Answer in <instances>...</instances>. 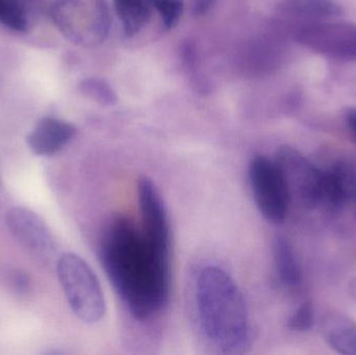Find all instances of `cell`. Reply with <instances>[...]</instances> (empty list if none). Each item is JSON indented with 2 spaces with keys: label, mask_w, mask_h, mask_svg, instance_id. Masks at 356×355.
<instances>
[{
  "label": "cell",
  "mask_w": 356,
  "mask_h": 355,
  "mask_svg": "<svg viewBox=\"0 0 356 355\" xmlns=\"http://www.w3.org/2000/svg\"><path fill=\"white\" fill-rule=\"evenodd\" d=\"M99 258L136 320H150L164 311L170 298V263L152 252L133 221L117 216L108 223L100 239Z\"/></svg>",
  "instance_id": "1"
},
{
  "label": "cell",
  "mask_w": 356,
  "mask_h": 355,
  "mask_svg": "<svg viewBox=\"0 0 356 355\" xmlns=\"http://www.w3.org/2000/svg\"><path fill=\"white\" fill-rule=\"evenodd\" d=\"M276 13L284 20L305 24L343 16L344 8L334 0H280Z\"/></svg>",
  "instance_id": "11"
},
{
  "label": "cell",
  "mask_w": 356,
  "mask_h": 355,
  "mask_svg": "<svg viewBox=\"0 0 356 355\" xmlns=\"http://www.w3.org/2000/svg\"><path fill=\"white\" fill-rule=\"evenodd\" d=\"M58 276L73 314L88 324L99 322L106 302L97 275L81 256L65 254L58 258Z\"/></svg>",
  "instance_id": "4"
},
{
  "label": "cell",
  "mask_w": 356,
  "mask_h": 355,
  "mask_svg": "<svg viewBox=\"0 0 356 355\" xmlns=\"http://www.w3.org/2000/svg\"><path fill=\"white\" fill-rule=\"evenodd\" d=\"M8 279L10 287L17 293L25 294L31 288V279L24 271H10Z\"/></svg>",
  "instance_id": "20"
},
{
  "label": "cell",
  "mask_w": 356,
  "mask_h": 355,
  "mask_svg": "<svg viewBox=\"0 0 356 355\" xmlns=\"http://www.w3.org/2000/svg\"><path fill=\"white\" fill-rule=\"evenodd\" d=\"M295 39L307 49L338 60H356V24L350 22H320L300 24Z\"/></svg>",
  "instance_id": "7"
},
{
  "label": "cell",
  "mask_w": 356,
  "mask_h": 355,
  "mask_svg": "<svg viewBox=\"0 0 356 355\" xmlns=\"http://www.w3.org/2000/svg\"><path fill=\"white\" fill-rule=\"evenodd\" d=\"M113 2L127 37L138 35L152 19V6L147 0H113Z\"/></svg>",
  "instance_id": "15"
},
{
  "label": "cell",
  "mask_w": 356,
  "mask_h": 355,
  "mask_svg": "<svg viewBox=\"0 0 356 355\" xmlns=\"http://www.w3.org/2000/svg\"><path fill=\"white\" fill-rule=\"evenodd\" d=\"M154 8L160 14L165 28L172 29L177 26L184 13V2L182 0H162Z\"/></svg>",
  "instance_id": "18"
},
{
  "label": "cell",
  "mask_w": 356,
  "mask_h": 355,
  "mask_svg": "<svg viewBox=\"0 0 356 355\" xmlns=\"http://www.w3.org/2000/svg\"><path fill=\"white\" fill-rule=\"evenodd\" d=\"M315 322L314 308L311 302L301 304L289 319V329L298 333H305L311 331Z\"/></svg>",
  "instance_id": "19"
},
{
  "label": "cell",
  "mask_w": 356,
  "mask_h": 355,
  "mask_svg": "<svg viewBox=\"0 0 356 355\" xmlns=\"http://www.w3.org/2000/svg\"><path fill=\"white\" fill-rule=\"evenodd\" d=\"M74 125L54 117H43L27 135L29 149L37 156H48L56 154L74 138Z\"/></svg>",
  "instance_id": "10"
},
{
  "label": "cell",
  "mask_w": 356,
  "mask_h": 355,
  "mask_svg": "<svg viewBox=\"0 0 356 355\" xmlns=\"http://www.w3.org/2000/svg\"><path fill=\"white\" fill-rule=\"evenodd\" d=\"M6 223L13 237L29 254L44 263L51 260L56 252V241L39 215L23 206H14L6 213Z\"/></svg>",
  "instance_id": "9"
},
{
  "label": "cell",
  "mask_w": 356,
  "mask_h": 355,
  "mask_svg": "<svg viewBox=\"0 0 356 355\" xmlns=\"http://www.w3.org/2000/svg\"><path fill=\"white\" fill-rule=\"evenodd\" d=\"M249 181L253 198L264 218L274 224L286 219L291 197L275 160L257 156L249 164Z\"/></svg>",
  "instance_id": "5"
},
{
  "label": "cell",
  "mask_w": 356,
  "mask_h": 355,
  "mask_svg": "<svg viewBox=\"0 0 356 355\" xmlns=\"http://www.w3.org/2000/svg\"><path fill=\"white\" fill-rule=\"evenodd\" d=\"M81 95L93 100L102 106H113L118 102V96L111 83L102 77L92 76L83 79L79 83Z\"/></svg>",
  "instance_id": "17"
},
{
  "label": "cell",
  "mask_w": 356,
  "mask_h": 355,
  "mask_svg": "<svg viewBox=\"0 0 356 355\" xmlns=\"http://www.w3.org/2000/svg\"><path fill=\"white\" fill-rule=\"evenodd\" d=\"M276 164L284 176L290 193L307 208L321 206L323 173L292 146L284 145L277 150Z\"/></svg>",
  "instance_id": "6"
},
{
  "label": "cell",
  "mask_w": 356,
  "mask_h": 355,
  "mask_svg": "<svg viewBox=\"0 0 356 355\" xmlns=\"http://www.w3.org/2000/svg\"><path fill=\"white\" fill-rule=\"evenodd\" d=\"M199 320L207 340L224 354H242L251 345V325L244 296L229 273L204 267L196 281Z\"/></svg>",
  "instance_id": "2"
},
{
  "label": "cell",
  "mask_w": 356,
  "mask_h": 355,
  "mask_svg": "<svg viewBox=\"0 0 356 355\" xmlns=\"http://www.w3.org/2000/svg\"><path fill=\"white\" fill-rule=\"evenodd\" d=\"M0 24L17 33L29 27V6L20 0H0Z\"/></svg>",
  "instance_id": "16"
},
{
  "label": "cell",
  "mask_w": 356,
  "mask_h": 355,
  "mask_svg": "<svg viewBox=\"0 0 356 355\" xmlns=\"http://www.w3.org/2000/svg\"><path fill=\"white\" fill-rule=\"evenodd\" d=\"M355 201L356 202V197H355Z\"/></svg>",
  "instance_id": "26"
},
{
  "label": "cell",
  "mask_w": 356,
  "mask_h": 355,
  "mask_svg": "<svg viewBox=\"0 0 356 355\" xmlns=\"http://www.w3.org/2000/svg\"><path fill=\"white\" fill-rule=\"evenodd\" d=\"M141 231L146 243L161 260L170 263L171 231L166 206L154 181L143 176L138 183Z\"/></svg>",
  "instance_id": "8"
},
{
  "label": "cell",
  "mask_w": 356,
  "mask_h": 355,
  "mask_svg": "<svg viewBox=\"0 0 356 355\" xmlns=\"http://www.w3.org/2000/svg\"><path fill=\"white\" fill-rule=\"evenodd\" d=\"M272 252L274 266L280 281L286 287L295 288L300 285L302 273L290 241L284 236H276Z\"/></svg>",
  "instance_id": "14"
},
{
  "label": "cell",
  "mask_w": 356,
  "mask_h": 355,
  "mask_svg": "<svg viewBox=\"0 0 356 355\" xmlns=\"http://www.w3.org/2000/svg\"><path fill=\"white\" fill-rule=\"evenodd\" d=\"M51 17L65 39L83 48L102 45L112 24L106 0H56Z\"/></svg>",
  "instance_id": "3"
},
{
  "label": "cell",
  "mask_w": 356,
  "mask_h": 355,
  "mask_svg": "<svg viewBox=\"0 0 356 355\" xmlns=\"http://www.w3.org/2000/svg\"><path fill=\"white\" fill-rule=\"evenodd\" d=\"M320 329L326 343L340 354L356 355V322L348 315L330 311L322 316Z\"/></svg>",
  "instance_id": "13"
},
{
  "label": "cell",
  "mask_w": 356,
  "mask_h": 355,
  "mask_svg": "<svg viewBox=\"0 0 356 355\" xmlns=\"http://www.w3.org/2000/svg\"><path fill=\"white\" fill-rule=\"evenodd\" d=\"M355 197L356 174L349 165L340 163L323 173L321 206L337 210Z\"/></svg>",
  "instance_id": "12"
},
{
  "label": "cell",
  "mask_w": 356,
  "mask_h": 355,
  "mask_svg": "<svg viewBox=\"0 0 356 355\" xmlns=\"http://www.w3.org/2000/svg\"><path fill=\"white\" fill-rule=\"evenodd\" d=\"M148 2H149L150 4H152V8H154V6H156V4L159 3V2L162 1V0H147Z\"/></svg>",
  "instance_id": "25"
},
{
  "label": "cell",
  "mask_w": 356,
  "mask_h": 355,
  "mask_svg": "<svg viewBox=\"0 0 356 355\" xmlns=\"http://www.w3.org/2000/svg\"><path fill=\"white\" fill-rule=\"evenodd\" d=\"M217 0H191V13L193 16L203 17L213 10Z\"/></svg>",
  "instance_id": "21"
},
{
  "label": "cell",
  "mask_w": 356,
  "mask_h": 355,
  "mask_svg": "<svg viewBox=\"0 0 356 355\" xmlns=\"http://www.w3.org/2000/svg\"><path fill=\"white\" fill-rule=\"evenodd\" d=\"M345 120L351 131L356 135V110L355 108H347L345 112Z\"/></svg>",
  "instance_id": "22"
},
{
  "label": "cell",
  "mask_w": 356,
  "mask_h": 355,
  "mask_svg": "<svg viewBox=\"0 0 356 355\" xmlns=\"http://www.w3.org/2000/svg\"><path fill=\"white\" fill-rule=\"evenodd\" d=\"M349 292H350L351 296L356 300V276L351 279L349 283Z\"/></svg>",
  "instance_id": "23"
},
{
  "label": "cell",
  "mask_w": 356,
  "mask_h": 355,
  "mask_svg": "<svg viewBox=\"0 0 356 355\" xmlns=\"http://www.w3.org/2000/svg\"><path fill=\"white\" fill-rule=\"evenodd\" d=\"M20 1H22L23 3H25L26 6H29L31 3H33V2L41 1V0H20Z\"/></svg>",
  "instance_id": "24"
}]
</instances>
